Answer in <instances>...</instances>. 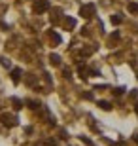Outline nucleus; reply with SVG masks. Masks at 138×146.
<instances>
[{
  "label": "nucleus",
  "instance_id": "f257e3e1",
  "mask_svg": "<svg viewBox=\"0 0 138 146\" xmlns=\"http://www.w3.org/2000/svg\"><path fill=\"white\" fill-rule=\"evenodd\" d=\"M95 11H96L95 4H83V6H81V10H80V15L85 17V19H89V17L95 15Z\"/></svg>",
  "mask_w": 138,
  "mask_h": 146
},
{
  "label": "nucleus",
  "instance_id": "f03ea898",
  "mask_svg": "<svg viewBox=\"0 0 138 146\" xmlns=\"http://www.w3.org/2000/svg\"><path fill=\"white\" fill-rule=\"evenodd\" d=\"M17 121H19V119H17L15 116H11V114H0V123L8 125V127H13V125H17Z\"/></svg>",
  "mask_w": 138,
  "mask_h": 146
},
{
  "label": "nucleus",
  "instance_id": "7ed1b4c3",
  "mask_svg": "<svg viewBox=\"0 0 138 146\" xmlns=\"http://www.w3.org/2000/svg\"><path fill=\"white\" fill-rule=\"evenodd\" d=\"M32 10H34V13H44V11L49 10V0H38L36 4L32 6Z\"/></svg>",
  "mask_w": 138,
  "mask_h": 146
},
{
  "label": "nucleus",
  "instance_id": "20e7f679",
  "mask_svg": "<svg viewBox=\"0 0 138 146\" xmlns=\"http://www.w3.org/2000/svg\"><path fill=\"white\" fill-rule=\"evenodd\" d=\"M21 68H11V82L17 84V82H21Z\"/></svg>",
  "mask_w": 138,
  "mask_h": 146
},
{
  "label": "nucleus",
  "instance_id": "39448f33",
  "mask_svg": "<svg viewBox=\"0 0 138 146\" xmlns=\"http://www.w3.org/2000/svg\"><path fill=\"white\" fill-rule=\"evenodd\" d=\"M49 63H51L53 66H59V65H61V57H59L57 53H51V55H49Z\"/></svg>",
  "mask_w": 138,
  "mask_h": 146
},
{
  "label": "nucleus",
  "instance_id": "423d86ee",
  "mask_svg": "<svg viewBox=\"0 0 138 146\" xmlns=\"http://www.w3.org/2000/svg\"><path fill=\"white\" fill-rule=\"evenodd\" d=\"M110 21H112V25H121V23H123V15L116 13V15H112V17H110Z\"/></svg>",
  "mask_w": 138,
  "mask_h": 146
},
{
  "label": "nucleus",
  "instance_id": "0eeeda50",
  "mask_svg": "<svg viewBox=\"0 0 138 146\" xmlns=\"http://www.w3.org/2000/svg\"><path fill=\"white\" fill-rule=\"evenodd\" d=\"M64 27L66 29H74L76 27V19H72V17H64Z\"/></svg>",
  "mask_w": 138,
  "mask_h": 146
},
{
  "label": "nucleus",
  "instance_id": "6e6552de",
  "mask_svg": "<svg viewBox=\"0 0 138 146\" xmlns=\"http://www.w3.org/2000/svg\"><path fill=\"white\" fill-rule=\"evenodd\" d=\"M11 103H13V108H15V110H21L23 108V101H19V99L13 97V99H11Z\"/></svg>",
  "mask_w": 138,
  "mask_h": 146
},
{
  "label": "nucleus",
  "instance_id": "1a4fd4ad",
  "mask_svg": "<svg viewBox=\"0 0 138 146\" xmlns=\"http://www.w3.org/2000/svg\"><path fill=\"white\" fill-rule=\"evenodd\" d=\"M129 11L131 13H138V2H129Z\"/></svg>",
  "mask_w": 138,
  "mask_h": 146
},
{
  "label": "nucleus",
  "instance_id": "9d476101",
  "mask_svg": "<svg viewBox=\"0 0 138 146\" xmlns=\"http://www.w3.org/2000/svg\"><path fill=\"white\" fill-rule=\"evenodd\" d=\"M98 106H100L102 110H112V104L108 103V101H98Z\"/></svg>",
  "mask_w": 138,
  "mask_h": 146
},
{
  "label": "nucleus",
  "instance_id": "9b49d317",
  "mask_svg": "<svg viewBox=\"0 0 138 146\" xmlns=\"http://www.w3.org/2000/svg\"><path fill=\"white\" fill-rule=\"evenodd\" d=\"M49 36H51V40H53L55 44H61V36H59L57 33H49Z\"/></svg>",
  "mask_w": 138,
  "mask_h": 146
},
{
  "label": "nucleus",
  "instance_id": "f8f14e48",
  "mask_svg": "<svg viewBox=\"0 0 138 146\" xmlns=\"http://www.w3.org/2000/svg\"><path fill=\"white\" fill-rule=\"evenodd\" d=\"M114 95H117V97H119V95H123V93H125V87H116V89H114Z\"/></svg>",
  "mask_w": 138,
  "mask_h": 146
},
{
  "label": "nucleus",
  "instance_id": "ddd939ff",
  "mask_svg": "<svg viewBox=\"0 0 138 146\" xmlns=\"http://www.w3.org/2000/svg\"><path fill=\"white\" fill-rule=\"evenodd\" d=\"M27 104H28V108H32V110H36V108H40V104H38L36 101H28Z\"/></svg>",
  "mask_w": 138,
  "mask_h": 146
},
{
  "label": "nucleus",
  "instance_id": "4468645a",
  "mask_svg": "<svg viewBox=\"0 0 138 146\" xmlns=\"http://www.w3.org/2000/svg\"><path fill=\"white\" fill-rule=\"evenodd\" d=\"M80 141H81V142H85L87 146H93V141H89L87 137H80Z\"/></svg>",
  "mask_w": 138,
  "mask_h": 146
},
{
  "label": "nucleus",
  "instance_id": "2eb2a0df",
  "mask_svg": "<svg viewBox=\"0 0 138 146\" xmlns=\"http://www.w3.org/2000/svg\"><path fill=\"white\" fill-rule=\"evenodd\" d=\"M63 74H64V78H66V80H70V78H72V72H70L68 68H64V70H63Z\"/></svg>",
  "mask_w": 138,
  "mask_h": 146
},
{
  "label": "nucleus",
  "instance_id": "dca6fc26",
  "mask_svg": "<svg viewBox=\"0 0 138 146\" xmlns=\"http://www.w3.org/2000/svg\"><path fill=\"white\" fill-rule=\"evenodd\" d=\"M0 63H2V66H10V61L6 59V57H2V59H0Z\"/></svg>",
  "mask_w": 138,
  "mask_h": 146
},
{
  "label": "nucleus",
  "instance_id": "f3484780",
  "mask_svg": "<svg viewBox=\"0 0 138 146\" xmlns=\"http://www.w3.org/2000/svg\"><path fill=\"white\" fill-rule=\"evenodd\" d=\"M81 97H83V99H87V101H91V99H93V93H89V91H87V93H83Z\"/></svg>",
  "mask_w": 138,
  "mask_h": 146
},
{
  "label": "nucleus",
  "instance_id": "a211bd4d",
  "mask_svg": "<svg viewBox=\"0 0 138 146\" xmlns=\"http://www.w3.org/2000/svg\"><path fill=\"white\" fill-rule=\"evenodd\" d=\"M138 97V93H136V89H133V93H131V99H136Z\"/></svg>",
  "mask_w": 138,
  "mask_h": 146
},
{
  "label": "nucleus",
  "instance_id": "6ab92c4d",
  "mask_svg": "<svg viewBox=\"0 0 138 146\" xmlns=\"http://www.w3.org/2000/svg\"><path fill=\"white\" fill-rule=\"evenodd\" d=\"M134 142H136V144H138V135H134Z\"/></svg>",
  "mask_w": 138,
  "mask_h": 146
}]
</instances>
